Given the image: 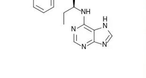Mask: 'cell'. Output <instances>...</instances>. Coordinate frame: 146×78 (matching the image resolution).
Segmentation results:
<instances>
[{"label": "cell", "instance_id": "cell-2", "mask_svg": "<svg viewBox=\"0 0 146 78\" xmlns=\"http://www.w3.org/2000/svg\"><path fill=\"white\" fill-rule=\"evenodd\" d=\"M88 26L84 24L81 27L76 29L74 34V42L77 45L82 47L84 46V48L86 49L88 44L90 43L87 37V31H88Z\"/></svg>", "mask_w": 146, "mask_h": 78}, {"label": "cell", "instance_id": "cell-4", "mask_svg": "<svg viewBox=\"0 0 146 78\" xmlns=\"http://www.w3.org/2000/svg\"><path fill=\"white\" fill-rule=\"evenodd\" d=\"M54 7L63 13L70 10L74 6V0H54Z\"/></svg>", "mask_w": 146, "mask_h": 78}, {"label": "cell", "instance_id": "cell-3", "mask_svg": "<svg viewBox=\"0 0 146 78\" xmlns=\"http://www.w3.org/2000/svg\"><path fill=\"white\" fill-rule=\"evenodd\" d=\"M33 7L44 13L54 8V0H33Z\"/></svg>", "mask_w": 146, "mask_h": 78}, {"label": "cell", "instance_id": "cell-1", "mask_svg": "<svg viewBox=\"0 0 146 78\" xmlns=\"http://www.w3.org/2000/svg\"><path fill=\"white\" fill-rule=\"evenodd\" d=\"M86 12L84 10L73 8L63 13V24L71 25L72 31L84 24V15Z\"/></svg>", "mask_w": 146, "mask_h": 78}]
</instances>
